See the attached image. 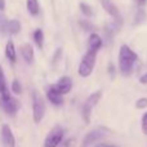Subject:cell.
I'll use <instances>...</instances> for the list:
<instances>
[{"mask_svg": "<svg viewBox=\"0 0 147 147\" xmlns=\"http://www.w3.org/2000/svg\"><path fill=\"white\" fill-rule=\"evenodd\" d=\"M5 57L13 63L17 61V52H16L14 43L12 40H8L7 45H5Z\"/></svg>", "mask_w": 147, "mask_h": 147, "instance_id": "15", "label": "cell"}, {"mask_svg": "<svg viewBox=\"0 0 147 147\" xmlns=\"http://www.w3.org/2000/svg\"><path fill=\"white\" fill-rule=\"evenodd\" d=\"M107 72L111 75V78H114L115 76V72H116V67L114 66V63H110L109 67H107Z\"/></svg>", "mask_w": 147, "mask_h": 147, "instance_id": "25", "label": "cell"}, {"mask_svg": "<svg viewBox=\"0 0 147 147\" xmlns=\"http://www.w3.org/2000/svg\"><path fill=\"white\" fill-rule=\"evenodd\" d=\"M4 31L12 34V35H17L21 31V22L17 20H7L5 21Z\"/></svg>", "mask_w": 147, "mask_h": 147, "instance_id": "14", "label": "cell"}, {"mask_svg": "<svg viewBox=\"0 0 147 147\" xmlns=\"http://www.w3.org/2000/svg\"><path fill=\"white\" fill-rule=\"evenodd\" d=\"M107 133H110V130L107 128H96V129L90 130L84 137L83 142H81V147H89L90 145L96 143L98 140H102L105 136H107Z\"/></svg>", "mask_w": 147, "mask_h": 147, "instance_id": "6", "label": "cell"}, {"mask_svg": "<svg viewBox=\"0 0 147 147\" xmlns=\"http://www.w3.org/2000/svg\"><path fill=\"white\" fill-rule=\"evenodd\" d=\"M63 137H65V129L61 125H56L47 134L45 140H44V147H58L59 143L63 141Z\"/></svg>", "mask_w": 147, "mask_h": 147, "instance_id": "5", "label": "cell"}, {"mask_svg": "<svg viewBox=\"0 0 147 147\" xmlns=\"http://www.w3.org/2000/svg\"><path fill=\"white\" fill-rule=\"evenodd\" d=\"M137 61L138 54L132 48L123 44L119 49V71L121 72V75L129 76L133 72V67Z\"/></svg>", "mask_w": 147, "mask_h": 147, "instance_id": "1", "label": "cell"}, {"mask_svg": "<svg viewBox=\"0 0 147 147\" xmlns=\"http://www.w3.org/2000/svg\"><path fill=\"white\" fill-rule=\"evenodd\" d=\"M45 102H44L43 97L39 94V92L34 90L32 92V119L35 124L43 120L44 115H45Z\"/></svg>", "mask_w": 147, "mask_h": 147, "instance_id": "4", "label": "cell"}, {"mask_svg": "<svg viewBox=\"0 0 147 147\" xmlns=\"http://www.w3.org/2000/svg\"><path fill=\"white\" fill-rule=\"evenodd\" d=\"M21 54H22L23 59L27 63H32L34 57H35V52H34V47L28 43H25L21 45Z\"/></svg>", "mask_w": 147, "mask_h": 147, "instance_id": "12", "label": "cell"}, {"mask_svg": "<svg viewBox=\"0 0 147 147\" xmlns=\"http://www.w3.org/2000/svg\"><path fill=\"white\" fill-rule=\"evenodd\" d=\"M8 86H7V81H5V75H4V71H3L1 66H0V93L3 90H5Z\"/></svg>", "mask_w": 147, "mask_h": 147, "instance_id": "22", "label": "cell"}, {"mask_svg": "<svg viewBox=\"0 0 147 147\" xmlns=\"http://www.w3.org/2000/svg\"><path fill=\"white\" fill-rule=\"evenodd\" d=\"M145 20H146V12L143 9H140L137 12V14H136V23H138V25H140V23L143 22Z\"/></svg>", "mask_w": 147, "mask_h": 147, "instance_id": "23", "label": "cell"}, {"mask_svg": "<svg viewBox=\"0 0 147 147\" xmlns=\"http://www.w3.org/2000/svg\"><path fill=\"white\" fill-rule=\"evenodd\" d=\"M5 9V0H0V12Z\"/></svg>", "mask_w": 147, "mask_h": 147, "instance_id": "28", "label": "cell"}, {"mask_svg": "<svg viewBox=\"0 0 147 147\" xmlns=\"http://www.w3.org/2000/svg\"><path fill=\"white\" fill-rule=\"evenodd\" d=\"M102 147H115V146H111V145H103Z\"/></svg>", "mask_w": 147, "mask_h": 147, "instance_id": "29", "label": "cell"}, {"mask_svg": "<svg viewBox=\"0 0 147 147\" xmlns=\"http://www.w3.org/2000/svg\"><path fill=\"white\" fill-rule=\"evenodd\" d=\"M0 105H1L5 114L10 115V116L17 114L21 107L20 101H18L17 98H13V97H10L9 99H0Z\"/></svg>", "mask_w": 147, "mask_h": 147, "instance_id": "9", "label": "cell"}, {"mask_svg": "<svg viewBox=\"0 0 147 147\" xmlns=\"http://www.w3.org/2000/svg\"><path fill=\"white\" fill-rule=\"evenodd\" d=\"M47 98L49 99L51 103H53L54 106H62L63 105V96L59 94L58 92H56L52 86H49L47 90Z\"/></svg>", "mask_w": 147, "mask_h": 147, "instance_id": "13", "label": "cell"}, {"mask_svg": "<svg viewBox=\"0 0 147 147\" xmlns=\"http://www.w3.org/2000/svg\"><path fill=\"white\" fill-rule=\"evenodd\" d=\"M103 146V143H101V145H97V146H94V147H102Z\"/></svg>", "mask_w": 147, "mask_h": 147, "instance_id": "30", "label": "cell"}, {"mask_svg": "<svg viewBox=\"0 0 147 147\" xmlns=\"http://www.w3.org/2000/svg\"><path fill=\"white\" fill-rule=\"evenodd\" d=\"M96 62H97V52L88 49L85 52V54L83 56V58H81L80 63H79L78 74L81 78L90 76L94 70V66H96Z\"/></svg>", "mask_w": 147, "mask_h": 147, "instance_id": "2", "label": "cell"}, {"mask_svg": "<svg viewBox=\"0 0 147 147\" xmlns=\"http://www.w3.org/2000/svg\"><path fill=\"white\" fill-rule=\"evenodd\" d=\"M136 3H137V5H140V7H145L147 4V0H136Z\"/></svg>", "mask_w": 147, "mask_h": 147, "instance_id": "27", "label": "cell"}, {"mask_svg": "<svg viewBox=\"0 0 147 147\" xmlns=\"http://www.w3.org/2000/svg\"><path fill=\"white\" fill-rule=\"evenodd\" d=\"M142 132L147 136V112H145L142 116Z\"/></svg>", "mask_w": 147, "mask_h": 147, "instance_id": "24", "label": "cell"}, {"mask_svg": "<svg viewBox=\"0 0 147 147\" xmlns=\"http://www.w3.org/2000/svg\"><path fill=\"white\" fill-rule=\"evenodd\" d=\"M26 8L31 16H38L40 13V5L38 0H26Z\"/></svg>", "mask_w": 147, "mask_h": 147, "instance_id": "16", "label": "cell"}, {"mask_svg": "<svg viewBox=\"0 0 147 147\" xmlns=\"http://www.w3.org/2000/svg\"><path fill=\"white\" fill-rule=\"evenodd\" d=\"M101 4H102V8L106 10V13H109L114 21L119 25H121L123 22V17H121V13H120L119 8L111 1V0H101Z\"/></svg>", "mask_w": 147, "mask_h": 147, "instance_id": "8", "label": "cell"}, {"mask_svg": "<svg viewBox=\"0 0 147 147\" xmlns=\"http://www.w3.org/2000/svg\"><path fill=\"white\" fill-rule=\"evenodd\" d=\"M52 88L54 89L56 92H58L59 94L65 96V94H69L72 89V80L70 76H62V78L58 79L56 84L51 85Z\"/></svg>", "mask_w": 147, "mask_h": 147, "instance_id": "7", "label": "cell"}, {"mask_svg": "<svg viewBox=\"0 0 147 147\" xmlns=\"http://www.w3.org/2000/svg\"><path fill=\"white\" fill-rule=\"evenodd\" d=\"M136 109H138V110L147 109V97H141V98L137 99V102H136Z\"/></svg>", "mask_w": 147, "mask_h": 147, "instance_id": "20", "label": "cell"}, {"mask_svg": "<svg viewBox=\"0 0 147 147\" xmlns=\"http://www.w3.org/2000/svg\"><path fill=\"white\" fill-rule=\"evenodd\" d=\"M102 45H103V41H102L101 36L96 32H92L88 38V49L98 53V51L102 48Z\"/></svg>", "mask_w": 147, "mask_h": 147, "instance_id": "11", "label": "cell"}, {"mask_svg": "<svg viewBox=\"0 0 147 147\" xmlns=\"http://www.w3.org/2000/svg\"><path fill=\"white\" fill-rule=\"evenodd\" d=\"M101 98H102V92L96 90L92 94H89L86 101L84 102L83 109H81V115H83V120L85 124H89V123H90V116H92V112H93V109L98 105V102L101 101Z\"/></svg>", "mask_w": 147, "mask_h": 147, "instance_id": "3", "label": "cell"}, {"mask_svg": "<svg viewBox=\"0 0 147 147\" xmlns=\"http://www.w3.org/2000/svg\"><path fill=\"white\" fill-rule=\"evenodd\" d=\"M12 92L14 94H21L22 93V86H21V83L16 79V80H13L12 83Z\"/></svg>", "mask_w": 147, "mask_h": 147, "instance_id": "21", "label": "cell"}, {"mask_svg": "<svg viewBox=\"0 0 147 147\" xmlns=\"http://www.w3.org/2000/svg\"><path fill=\"white\" fill-rule=\"evenodd\" d=\"M34 41H35V44L39 47V48H43L44 45V32L41 28H36L35 31H34Z\"/></svg>", "mask_w": 147, "mask_h": 147, "instance_id": "17", "label": "cell"}, {"mask_svg": "<svg viewBox=\"0 0 147 147\" xmlns=\"http://www.w3.org/2000/svg\"><path fill=\"white\" fill-rule=\"evenodd\" d=\"M79 8H80L81 13H83L85 17H92V16H93V9H92L90 5H88L86 3H80Z\"/></svg>", "mask_w": 147, "mask_h": 147, "instance_id": "18", "label": "cell"}, {"mask_svg": "<svg viewBox=\"0 0 147 147\" xmlns=\"http://www.w3.org/2000/svg\"><path fill=\"white\" fill-rule=\"evenodd\" d=\"M1 141L5 147H16V138L12 132V128L8 124L1 125Z\"/></svg>", "mask_w": 147, "mask_h": 147, "instance_id": "10", "label": "cell"}, {"mask_svg": "<svg viewBox=\"0 0 147 147\" xmlns=\"http://www.w3.org/2000/svg\"><path fill=\"white\" fill-rule=\"evenodd\" d=\"M138 80H140L141 84H145V85H147V72H145L143 75H141Z\"/></svg>", "mask_w": 147, "mask_h": 147, "instance_id": "26", "label": "cell"}, {"mask_svg": "<svg viewBox=\"0 0 147 147\" xmlns=\"http://www.w3.org/2000/svg\"><path fill=\"white\" fill-rule=\"evenodd\" d=\"M79 25L81 26V28H83L84 31H93V28H94L93 23L86 21V20H81L80 22H79Z\"/></svg>", "mask_w": 147, "mask_h": 147, "instance_id": "19", "label": "cell"}]
</instances>
